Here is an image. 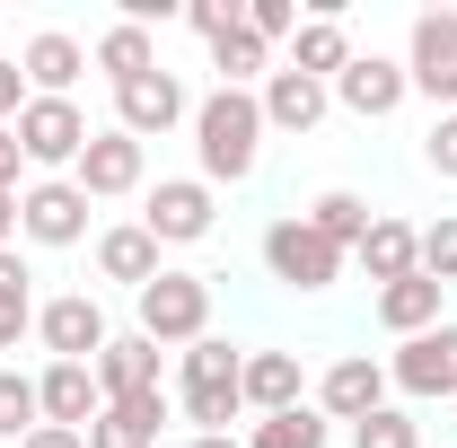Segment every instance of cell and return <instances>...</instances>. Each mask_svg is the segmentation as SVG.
<instances>
[{"instance_id": "cell-9", "label": "cell", "mask_w": 457, "mask_h": 448, "mask_svg": "<svg viewBox=\"0 0 457 448\" xmlns=\"http://www.w3.org/2000/svg\"><path fill=\"white\" fill-rule=\"evenodd\" d=\"M36 343H45L54 361H88V369H97V352L114 343L106 308H97V290H62V299H36Z\"/></svg>"}, {"instance_id": "cell-14", "label": "cell", "mask_w": 457, "mask_h": 448, "mask_svg": "<svg viewBox=\"0 0 457 448\" xmlns=\"http://www.w3.org/2000/svg\"><path fill=\"white\" fill-rule=\"evenodd\" d=\"M255 106H264V132H317L335 114V88L308 79V71H290V62H273V79L255 88Z\"/></svg>"}, {"instance_id": "cell-22", "label": "cell", "mask_w": 457, "mask_h": 448, "mask_svg": "<svg viewBox=\"0 0 457 448\" xmlns=\"http://www.w3.org/2000/svg\"><path fill=\"white\" fill-rule=\"evenodd\" d=\"M352 264L378 281V290H387V281H404V273H422V228H413V220H387V212H378V220H370V237L352 246Z\"/></svg>"}, {"instance_id": "cell-40", "label": "cell", "mask_w": 457, "mask_h": 448, "mask_svg": "<svg viewBox=\"0 0 457 448\" xmlns=\"http://www.w3.org/2000/svg\"><path fill=\"white\" fill-rule=\"evenodd\" d=\"M18 448H88V440H79V431H62V422H36Z\"/></svg>"}, {"instance_id": "cell-30", "label": "cell", "mask_w": 457, "mask_h": 448, "mask_svg": "<svg viewBox=\"0 0 457 448\" xmlns=\"http://www.w3.org/2000/svg\"><path fill=\"white\" fill-rule=\"evenodd\" d=\"M45 422V404H36V378H18V369H0V440L18 448L27 431Z\"/></svg>"}, {"instance_id": "cell-10", "label": "cell", "mask_w": 457, "mask_h": 448, "mask_svg": "<svg viewBox=\"0 0 457 448\" xmlns=\"http://www.w3.org/2000/svg\"><path fill=\"white\" fill-rule=\"evenodd\" d=\"M71 185L88 194V203H123V194H150V150L132 141V132H88V150H79V168H71Z\"/></svg>"}, {"instance_id": "cell-35", "label": "cell", "mask_w": 457, "mask_h": 448, "mask_svg": "<svg viewBox=\"0 0 457 448\" xmlns=\"http://www.w3.org/2000/svg\"><path fill=\"white\" fill-rule=\"evenodd\" d=\"M27 335H36V290H18V299H0V352H18Z\"/></svg>"}, {"instance_id": "cell-21", "label": "cell", "mask_w": 457, "mask_h": 448, "mask_svg": "<svg viewBox=\"0 0 457 448\" xmlns=\"http://www.w3.org/2000/svg\"><path fill=\"white\" fill-rule=\"evenodd\" d=\"M168 378H159V343L150 335H114L106 352H97V395L106 404H132V395H159Z\"/></svg>"}, {"instance_id": "cell-32", "label": "cell", "mask_w": 457, "mask_h": 448, "mask_svg": "<svg viewBox=\"0 0 457 448\" xmlns=\"http://www.w3.org/2000/svg\"><path fill=\"white\" fill-rule=\"evenodd\" d=\"M237 18H246L255 45H290L299 36V0H237Z\"/></svg>"}, {"instance_id": "cell-2", "label": "cell", "mask_w": 457, "mask_h": 448, "mask_svg": "<svg viewBox=\"0 0 457 448\" xmlns=\"http://www.w3.org/2000/svg\"><path fill=\"white\" fill-rule=\"evenodd\" d=\"M132 335H150L159 352H185V343L212 335V273H159L150 290H132Z\"/></svg>"}, {"instance_id": "cell-31", "label": "cell", "mask_w": 457, "mask_h": 448, "mask_svg": "<svg viewBox=\"0 0 457 448\" xmlns=\"http://www.w3.org/2000/svg\"><path fill=\"white\" fill-rule=\"evenodd\" d=\"M352 448H422V422L404 404H378L370 422H352Z\"/></svg>"}, {"instance_id": "cell-1", "label": "cell", "mask_w": 457, "mask_h": 448, "mask_svg": "<svg viewBox=\"0 0 457 448\" xmlns=\"http://www.w3.org/2000/svg\"><path fill=\"white\" fill-rule=\"evenodd\" d=\"M194 176L220 194V185H246V176L264 168V106H255V88H212V97H194Z\"/></svg>"}, {"instance_id": "cell-19", "label": "cell", "mask_w": 457, "mask_h": 448, "mask_svg": "<svg viewBox=\"0 0 457 448\" xmlns=\"http://www.w3.org/2000/svg\"><path fill=\"white\" fill-rule=\"evenodd\" d=\"M18 71H27V97H71L79 71H88V45H79L71 27H45V36H27Z\"/></svg>"}, {"instance_id": "cell-4", "label": "cell", "mask_w": 457, "mask_h": 448, "mask_svg": "<svg viewBox=\"0 0 457 448\" xmlns=\"http://www.w3.org/2000/svg\"><path fill=\"white\" fill-rule=\"evenodd\" d=\"M343 264H352V255H343V246H326L299 212H282V220L264 228V273L282 281V290H335Z\"/></svg>"}, {"instance_id": "cell-43", "label": "cell", "mask_w": 457, "mask_h": 448, "mask_svg": "<svg viewBox=\"0 0 457 448\" xmlns=\"http://www.w3.org/2000/svg\"><path fill=\"white\" fill-rule=\"evenodd\" d=\"M449 422H457V404H449Z\"/></svg>"}, {"instance_id": "cell-18", "label": "cell", "mask_w": 457, "mask_h": 448, "mask_svg": "<svg viewBox=\"0 0 457 448\" xmlns=\"http://www.w3.org/2000/svg\"><path fill=\"white\" fill-rule=\"evenodd\" d=\"M159 273H168V246H159V237H150L141 220H114V228H97V281L150 290Z\"/></svg>"}, {"instance_id": "cell-3", "label": "cell", "mask_w": 457, "mask_h": 448, "mask_svg": "<svg viewBox=\"0 0 457 448\" xmlns=\"http://www.w3.org/2000/svg\"><path fill=\"white\" fill-rule=\"evenodd\" d=\"M9 132H18V150H27V168H36V176H71L97 123L79 114V97H27V114H18Z\"/></svg>"}, {"instance_id": "cell-41", "label": "cell", "mask_w": 457, "mask_h": 448, "mask_svg": "<svg viewBox=\"0 0 457 448\" xmlns=\"http://www.w3.org/2000/svg\"><path fill=\"white\" fill-rule=\"evenodd\" d=\"M0 246H18V194H0Z\"/></svg>"}, {"instance_id": "cell-33", "label": "cell", "mask_w": 457, "mask_h": 448, "mask_svg": "<svg viewBox=\"0 0 457 448\" xmlns=\"http://www.w3.org/2000/svg\"><path fill=\"white\" fill-rule=\"evenodd\" d=\"M422 273L440 281V290L457 281V212H440V220L422 228Z\"/></svg>"}, {"instance_id": "cell-8", "label": "cell", "mask_w": 457, "mask_h": 448, "mask_svg": "<svg viewBox=\"0 0 457 448\" xmlns=\"http://www.w3.org/2000/svg\"><path fill=\"white\" fill-rule=\"evenodd\" d=\"M387 387L404 404H457V326H431L387 352Z\"/></svg>"}, {"instance_id": "cell-13", "label": "cell", "mask_w": 457, "mask_h": 448, "mask_svg": "<svg viewBox=\"0 0 457 448\" xmlns=\"http://www.w3.org/2000/svg\"><path fill=\"white\" fill-rule=\"evenodd\" d=\"M404 97H413V79H404V62H396V54H352V71L335 79V106H343V114H361V123H387Z\"/></svg>"}, {"instance_id": "cell-20", "label": "cell", "mask_w": 457, "mask_h": 448, "mask_svg": "<svg viewBox=\"0 0 457 448\" xmlns=\"http://www.w3.org/2000/svg\"><path fill=\"white\" fill-rule=\"evenodd\" d=\"M168 422H176V395L159 387V395H132V404H106L79 440H88V448H159Z\"/></svg>"}, {"instance_id": "cell-17", "label": "cell", "mask_w": 457, "mask_h": 448, "mask_svg": "<svg viewBox=\"0 0 457 448\" xmlns=\"http://www.w3.org/2000/svg\"><path fill=\"white\" fill-rule=\"evenodd\" d=\"M36 404H45V422H62V431H88V422L106 413L88 361H45V369H36Z\"/></svg>"}, {"instance_id": "cell-6", "label": "cell", "mask_w": 457, "mask_h": 448, "mask_svg": "<svg viewBox=\"0 0 457 448\" xmlns=\"http://www.w3.org/2000/svg\"><path fill=\"white\" fill-rule=\"evenodd\" d=\"M404 79H413V97L457 114V9H422L404 27Z\"/></svg>"}, {"instance_id": "cell-11", "label": "cell", "mask_w": 457, "mask_h": 448, "mask_svg": "<svg viewBox=\"0 0 457 448\" xmlns=\"http://www.w3.org/2000/svg\"><path fill=\"white\" fill-rule=\"evenodd\" d=\"M18 237H27V246H79V237H88V194H79L71 176H36V185L18 194Z\"/></svg>"}, {"instance_id": "cell-27", "label": "cell", "mask_w": 457, "mask_h": 448, "mask_svg": "<svg viewBox=\"0 0 457 448\" xmlns=\"http://www.w3.org/2000/svg\"><path fill=\"white\" fill-rule=\"evenodd\" d=\"M237 369H246V352L228 335H203L176 352V387H237Z\"/></svg>"}, {"instance_id": "cell-42", "label": "cell", "mask_w": 457, "mask_h": 448, "mask_svg": "<svg viewBox=\"0 0 457 448\" xmlns=\"http://www.w3.org/2000/svg\"><path fill=\"white\" fill-rule=\"evenodd\" d=\"M185 448H246V440H237V431H194Z\"/></svg>"}, {"instance_id": "cell-38", "label": "cell", "mask_w": 457, "mask_h": 448, "mask_svg": "<svg viewBox=\"0 0 457 448\" xmlns=\"http://www.w3.org/2000/svg\"><path fill=\"white\" fill-rule=\"evenodd\" d=\"M18 114H27V71L0 62V123H18Z\"/></svg>"}, {"instance_id": "cell-39", "label": "cell", "mask_w": 457, "mask_h": 448, "mask_svg": "<svg viewBox=\"0 0 457 448\" xmlns=\"http://www.w3.org/2000/svg\"><path fill=\"white\" fill-rule=\"evenodd\" d=\"M18 290H36V273H27L18 246H0V299H18Z\"/></svg>"}, {"instance_id": "cell-26", "label": "cell", "mask_w": 457, "mask_h": 448, "mask_svg": "<svg viewBox=\"0 0 457 448\" xmlns=\"http://www.w3.org/2000/svg\"><path fill=\"white\" fill-rule=\"evenodd\" d=\"M212 71H220V88H264L273 79V45H255L246 36V18L212 36Z\"/></svg>"}, {"instance_id": "cell-36", "label": "cell", "mask_w": 457, "mask_h": 448, "mask_svg": "<svg viewBox=\"0 0 457 448\" xmlns=\"http://www.w3.org/2000/svg\"><path fill=\"white\" fill-rule=\"evenodd\" d=\"M185 27H194V36L212 45L220 27H237V0H185Z\"/></svg>"}, {"instance_id": "cell-15", "label": "cell", "mask_w": 457, "mask_h": 448, "mask_svg": "<svg viewBox=\"0 0 457 448\" xmlns=\"http://www.w3.org/2000/svg\"><path fill=\"white\" fill-rule=\"evenodd\" d=\"M370 317L396 343H413V335H431V326H449V290L431 273H404V281H387V290H370Z\"/></svg>"}, {"instance_id": "cell-23", "label": "cell", "mask_w": 457, "mask_h": 448, "mask_svg": "<svg viewBox=\"0 0 457 448\" xmlns=\"http://www.w3.org/2000/svg\"><path fill=\"white\" fill-rule=\"evenodd\" d=\"M352 54H361V45H352L343 18H299V36H290V71H308V79H326V88L352 71Z\"/></svg>"}, {"instance_id": "cell-34", "label": "cell", "mask_w": 457, "mask_h": 448, "mask_svg": "<svg viewBox=\"0 0 457 448\" xmlns=\"http://www.w3.org/2000/svg\"><path fill=\"white\" fill-rule=\"evenodd\" d=\"M422 168L457 185V114H431V132H422Z\"/></svg>"}, {"instance_id": "cell-16", "label": "cell", "mask_w": 457, "mask_h": 448, "mask_svg": "<svg viewBox=\"0 0 457 448\" xmlns=\"http://www.w3.org/2000/svg\"><path fill=\"white\" fill-rule=\"evenodd\" d=\"M237 395H246L255 422H264V413H299V404H308V361H299V352H246Z\"/></svg>"}, {"instance_id": "cell-7", "label": "cell", "mask_w": 457, "mask_h": 448, "mask_svg": "<svg viewBox=\"0 0 457 448\" xmlns=\"http://www.w3.org/2000/svg\"><path fill=\"white\" fill-rule=\"evenodd\" d=\"M176 123H194V97H185V79H176L168 62L114 88V132H132L141 150H150V141H168Z\"/></svg>"}, {"instance_id": "cell-28", "label": "cell", "mask_w": 457, "mask_h": 448, "mask_svg": "<svg viewBox=\"0 0 457 448\" xmlns=\"http://www.w3.org/2000/svg\"><path fill=\"white\" fill-rule=\"evenodd\" d=\"M335 440V422L317 413V404H299V413H264L255 431H246V448H326Z\"/></svg>"}, {"instance_id": "cell-12", "label": "cell", "mask_w": 457, "mask_h": 448, "mask_svg": "<svg viewBox=\"0 0 457 448\" xmlns=\"http://www.w3.org/2000/svg\"><path fill=\"white\" fill-rule=\"evenodd\" d=\"M378 404H387V361H370V352L326 361V378H317V413L326 422H370Z\"/></svg>"}, {"instance_id": "cell-25", "label": "cell", "mask_w": 457, "mask_h": 448, "mask_svg": "<svg viewBox=\"0 0 457 448\" xmlns=\"http://www.w3.org/2000/svg\"><path fill=\"white\" fill-rule=\"evenodd\" d=\"M299 220L317 228V237H326V246H343V255H352V246H361V237H370V220H378V212H370V203H361V194H352V185H326V194H317V203H308V212H299Z\"/></svg>"}, {"instance_id": "cell-37", "label": "cell", "mask_w": 457, "mask_h": 448, "mask_svg": "<svg viewBox=\"0 0 457 448\" xmlns=\"http://www.w3.org/2000/svg\"><path fill=\"white\" fill-rule=\"evenodd\" d=\"M0 194H27V150H18L9 123H0Z\"/></svg>"}, {"instance_id": "cell-5", "label": "cell", "mask_w": 457, "mask_h": 448, "mask_svg": "<svg viewBox=\"0 0 457 448\" xmlns=\"http://www.w3.org/2000/svg\"><path fill=\"white\" fill-rule=\"evenodd\" d=\"M141 228H150L159 246H203V237L220 228V194H212L203 176H159V185L141 194Z\"/></svg>"}, {"instance_id": "cell-24", "label": "cell", "mask_w": 457, "mask_h": 448, "mask_svg": "<svg viewBox=\"0 0 457 448\" xmlns=\"http://www.w3.org/2000/svg\"><path fill=\"white\" fill-rule=\"evenodd\" d=\"M88 62L106 71V88H123V79H141V71H159V36H150V27H132V18H114L106 36L88 45Z\"/></svg>"}, {"instance_id": "cell-29", "label": "cell", "mask_w": 457, "mask_h": 448, "mask_svg": "<svg viewBox=\"0 0 457 448\" xmlns=\"http://www.w3.org/2000/svg\"><path fill=\"white\" fill-rule=\"evenodd\" d=\"M176 413H185L194 431H228V422L246 413V395L237 387H176Z\"/></svg>"}]
</instances>
